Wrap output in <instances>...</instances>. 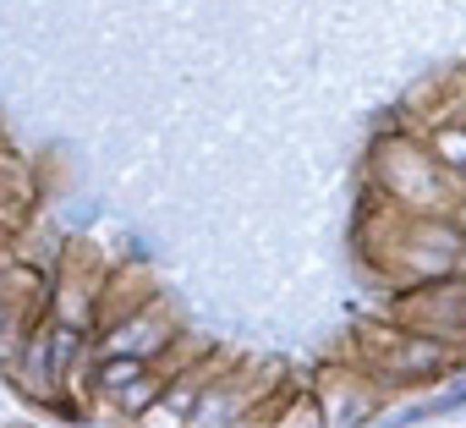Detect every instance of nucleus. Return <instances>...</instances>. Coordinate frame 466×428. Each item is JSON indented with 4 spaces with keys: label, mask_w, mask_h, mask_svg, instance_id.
<instances>
[{
    "label": "nucleus",
    "mask_w": 466,
    "mask_h": 428,
    "mask_svg": "<svg viewBox=\"0 0 466 428\" xmlns=\"http://www.w3.org/2000/svg\"><path fill=\"white\" fill-rule=\"evenodd\" d=\"M373 176L406 214H444L461 192V181L428 154V143H384L373 154Z\"/></svg>",
    "instance_id": "obj_1"
},
{
    "label": "nucleus",
    "mask_w": 466,
    "mask_h": 428,
    "mask_svg": "<svg viewBox=\"0 0 466 428\" xmlns=\"http://www.w3.org/2000/svg\"><path fill=\"white\" fill-rule=\"evenodd\" d=\"M28 209H34V187H28V170H17V165H6V159H0V226L23 231Z\"/></svg>",
    "instance_id": "obj_2"
},
{
    "label": "nucleus",
    "mask_w": 466,
    "mask_h": 428,
    "mask_svg": "<svg viewBox=\"0 0 466 428\" xmlns=\"http://www.w3.org/2000/svg\"><path fill=\"white\" fill-rule=\"evenodd\" d=\"M428 154H433V159H439L461 187H466V127H461V121H450V116H444V121L428 132Z\"/></svg>",
    "instance_id": "obj_3"
}]
</instances>
